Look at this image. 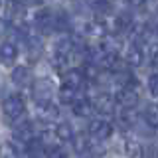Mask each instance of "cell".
I'll return each instance as SVG.
<instances>
[{
    "mask_svg": "<svg viewBox=\"0 0 158 158\" xmlns=\"http://www.w3.org/2000/svg\"><path fill=\"white\" fill-rule=\"evenodd\" d=\"M44 154H46V146H44L42 140L32 138L26 144V156L28 158H44Z\"/></svg>",
    "mask_w": 158,
    "mask_h": 158,
    "instance_id": "7c38bea8",
    "label": "cell"
},
{
    "mask_svg": "<svg viewBox=\"0 0 158 158\" xmlns=\"http://www.w3.org/2000/svg\"><path fill=\"white\" fill-rule=\"evenodd\" d=\"M59 111L56 105H52V103H44V105H38V117L42 118V121H53V118H57Z\"/></svg>",
    "mask_w": 158,
    "mask_h": 158,
    "instance_id": "5bb4252c",
    "label": "cell"
},
{
    "mask_svg": "<svg viewBox=\"0 0 158 158\" xmlns=\"http://www.w3.org/2000/svg\"><path fill=\"white\" fill-rule=\"evenodd\" d=\"M56 136L59 138V140H71L73 138V128L69 123H59V125L56 127Z\"/></svg>",
    "mask_w": 158,
    "mask_h": 158,
    "instance_id": "d6986e66",
    "label": "cell"
},
{
    "mask_svg": "<svg viewBox=\"0 0 158 158\" xmlns=\"http://www.w3.org/2000/svg\"><path fill=\"white\" fill-rule=\"evenodd\" d=\"M81 85H83V75H81V71L71 69V71H65V73H63V87L77 91Z\"/></svg>",
    "mask_w": 158,
    "mask_h": 158,
    "instance_id": "30bf717a",
    "label": "cell"
},
{
    "mask_svg": "<svg viewBox=\"0 0 158 158\" xmlns=\"http://www.w3.org/2000/svg\"><path fill=\"white\" fill-rule=\"evenodd\" d=\"M156 36H158V28H156Z\"/></svg>",
    "mask_w": 158,
    "mask_h": 158,
    "instance_id": "4dcf8cb0",
    "label": "cell"
},
{
    "mask_svg": "<svg viewBox=\"0 0 158 158\" xmlns=\"http://www.w3.org/2000/svg\"><path fill=\"white\" fill-rule=\"evenodd\" d=\"M36 26L42 30L44 34H48V32H52V30H56V26H53V12L49 8H42L40 12L36 14Z\"/></svg>",
    "mask_w": 158,
    "mask_h": 158,
    "instance_id": "8992f818",
    "label": "cell"
},
{
    "mask_svg": "<svg viewBox=\"0 0 158 158\" xmlns=\"http://www.w3.org/2000/svg\"><path fill=\"white\" fill-rule=\"evenodd\" d=\"M73 113L77 117H89L93 113V107L87 99H81V101H73Z\"/></svg>",
    "mask_w": 158,
    "mask_h": 158,
    "instance_id": "ac0fdd59",
    "label": "cell"
},
{
    "mask_svg": "<svg viewBox=\"0 0 158 158\" xmlns=\"http://www.w3.org/2000/svg\"><path fill=\"white\" fill-rule=\"evenodd\" d=\"M156 12H158V10H156Z\"/></svg>",
    "mask_w": 158,
    "mask_h": 158,
    "instance_id": "d6a6232c",
    "label": "cell"
},
{
    "mask_svg": "<svg viewBox=\"0 0 158 158\" xmlns=\"http://www.w3.org/2000/svg\"><path fill=\"white\" fill-rule=\"evenodd\" d=\"M48 158H67V154H65V150H63L61 146H53V148H49Z\"/></svg>",
    "mask_w": 158,
    "mask_h": 158,
    "instance_id": "d4e9b609",
    "label": "cell"
},
{
    "mask_svg": "<svg viewBox=\"0 0 158 158\" xmlns=\"http://www.w3.org/2000/svg\"><path fill=\"white\" fill-rule=\"evenodd\" d=\"M113 99H115V103H118L123 109H135L138 105V93H136L135 87H121Z\"/></svg>",
    "mask_w": 158,
    "mask_h": 158,
    "instance_id": "3957f363",
    "label": "cell"
},
{
    "mask_svg": "<svg viewBox=\"0 0 158 158\" xmlns=\"http://www.w3.org/2000/svg\"><path fill=\"white\" fill-rule=\"evenodd\" d=\"M12 81L16 83L18 87L30 85V83H32V73H30V69H28V67L20 65V67H16V69L12 71Z\"/></svg>",
    "mask_w": 158,
    "mask_h": 158,
    "instance_id": "8fae6325",
    "label": "cell"
},
{
    "mask_svg": "<svg viewBox=\"0 0 158 158\" xmlns=\"http://www.w3.org/2000/svg\"><path fill=\"white\" fill-rule=\"evenodd\" d=\"M10 32V22L6 18H0V36H6Z\"/></svg>",
    "mask_w": 158,
    "mask_h": 158,
    "instance_id": "4316f807",
    "label": "cell"
},
{
    "mask_svg": "<svg viewBox=\"0 0 158 158\" xmlns=\"http://www.w3.org/2000/svg\"><path fill=\"white\" fill-rule=\"evenodd\" d=\"M18 2H22L24 6H40L44 0H18Z\"/></svg>",
    "mask_w": 158,
    "mask_h": 158,
    "instance_id": "83f0119b",
    "label": "cell"
},
{
    "mask_svg": "<svg viewBox=\"0 0 158 158\" xmlns=\"http://www.w3.org/2000/svg\"><path fill=\"white\" fill-rule=\"evenodd\" d=\"M71 140H73V148H75V152H77V154H85V152L89 150V142H87L83 136L71 138Z\"/></svg>",
    "mask_w": 158,
    "mask_h": 158,
    "instance_id": "7402d4cb",
    "label": "cell"
},
{
    "mask_svg": "<svg viewBox=\"0 0 158 158\" xmlns=\"http://www.w3.org/2000/svg\"><path fill=\"white\" fill-rule=\"evenodd\" d=\"M125 152L128 158H144V150H142L138 140H127L125 142Z\"/></svg>",
    "mask_w": 158,
    "mask_h": 158,
    "instance_id": "e0dca14e",
    "label": "cell"
},
{
    "mask_svg": "<svg viewBox=\"0 0 158 158\" xmlns=\"http://www.w3.org/2000/svg\"><path fill=\"white\" fill-rule=\"evenodd\" d=\"M34 99H36L38 105H44V103H52V95H53V83L52 79L42 77L34 81Z\"/></svg>",
    "mask_w": 158,
    "mask_h": 158,
    "instance_id": "6da1fadb",
    "label": "cell"
},
{
    "mask_svg": "<svg viewBox=\"0 0 158 158\" xmlns=\"http://www.w3.org/2000/svg\"><path fill=\"white\" fill-rule=\"evenodd\" d=\"M117 118H118V125H123L125 128L136 125V113H135V109H121V111L117 113Z\"/></svg>",
    "mask_w": 158,
    "mask_h": 158,
    "instance_id": "2e32d148",
    "label": "cell"
},
{
    "mask_svg": "<svg viewBox=\"0 0 158 158\" xmlns=\"http://www.w3.org/2000/svg\"><path fill=\"white\" fill-rule=\"evenodd\" d=\"M148 154H150V158H158V148L150 146V148H148Z\"/></svg>",
    "mask_w": 158,
    "mask_h": 158,
    "instance_id": "f546056e",
    "label": "cell"
},
{
    "mask_svg": "<svg viewBox=\"0 0 158 158\" xmlns=\"http://www.w3.org/2000/svg\"><path fill=\"white\" fill-rule=\"evenodd\" d=\"M144 121H146L150 127L158 128V105H148V107H146V111H144Z\"/></svg>",
    "mask_w": 158,
    "mask_h": 158,
    "instance_id": "ffe728a7",
    "label": "cell"
},
{
    "mask_svg": "<svg viewBox=\"0 0 158 158\" xmlns=\"http://www.w3.org/2000/svg\"><path fill=\"white\" fill-rule=\"evenodd\" d=\"M131 6H135V8H140V6H144V2L146 0H127Z\"/></svg>",
    "mask_w": 158,
    "mask_h": 158,
    "instance_id": "f1b7e54d",
    "label": "cell"
},
{
    "mask_svg": "<svg viewBox=\"0 0 158 158\" xmlns=\"http://www.w3.org/2000/svg\"><path fill=\"white\" fill-rule=\"evenodd\" d=\"M6 12L16 24L26 18V6H24L22 2H18V0H8L6 2Z\"/></svg>",
    "mask_w": 158,
    "mask_h": 158,
    "instance_id": "ba28073f",
    "label": "cell"
},
{
    "mask_svg": "<svg viewBox=\"0 0 158 158\" xmlns=\"http://www.w3.org/2000/svg\"><path fill=\"white\" fill-rule=\"evenodd\" d=\"M111 2L109 0H93V10H95L97 14H101V16H105V14L111 12Z\"/></svg>",
    "mask_w": 158,
    "mask_h": 158,
    "instance_id": "44dd1931",
    "label": "cell"
},
{
    "mask_svg": "<svg viewBox=\"0 0 158 158\" xmlns=\"http://www.w3.org/2000/svg\"><path fill=\"white\" fill-rule=\"evenodd\" d=\"M34 138V128L28 125H18L16 128H14V140H18V142H24V144H28L30 140Z\"/></svg>",
    "mask_w": 158,
    "mask_h": 158,
    "instance_id": "4fadbf2b",
    "label": "cell"
},
{
    "mask_svg": "<svg viewBox=\"0 0 158 158\" xmlns=\"http://www.w3.org/2000/svg\"><path fill=\"white\" fill-rule=\"evenodd\" d=\"M132 26H135V16H132V12L123 10V12H118L115 16V28L118 32H128Z\"/></svg>",
    "mask_w": 158,
    "mask_h": 158,
    "instance_id": "9c48e42d",
    "label": "cell"
},
{
    "mask_svg": "<svg viewBox=\"0 0 158 158\" xmlns=\"http://www.w3.org/2000/svg\"><path fill=\"white\" fill-rule=\"evenodd\" d=\"M0 158H18V150L14 148V144L6 142V144H2V148H0Z\"/></svg>",
    "mask_w": 158,
    "mask_h": 158,
    "instance_id": "cb8c5ba5",
    "label": "cell"
},
{
    "mask_svg": "<svg viewBox=\"0 0 158 158\" xmlns=\"http://www.w3.org/2000/svg\"><path fill=\"white\" fill-rule=\"evenodd\" d=\"M89 135L93 138H97L99 142H103L113 135V127L107 121H103V118H97V121H91V125H89Z\"/></svg>",
    "mask_w": 158,
    "mask_h": 158,
    "instance_id": "277c9868",
    "label": "cell"
},
{
    "mask_svg": "<svg viewBox=\"0 0 158 158\" xmlns=\"http://www.w3.org/2000/svg\"><path fill=\"white\" fill-rule=\"evenodd\" d=\"M16 56H18V49H16V46L14 44H2L0 46V61L2 63H6V65H10V63L16 59Z\"/></svg>",
    "mask_w": 158,
    "mask_h": 158,
    "instance_id": "9a60e30c",
    "label": "cell"
},
{
    "mask_svg": "<svg viewBox=\"0 0 158 158\" xmlns=\"http://www.w3.org/2000/svg\"><path fill=\"white\" fill-rule=\"evenodd\" d=\"M24 109H26V105H24V99L20 95H10L2 103V113L8 118H12V121L24 115Z\"/></svg>",
    "mask_w": 158,
    "mask_h": 158,
    "instance_id": "7a4b0ae2",
    "label": "cell"
},
{
    "mask_svg": "<svg viewBox=\"0 0 158 158\" xmlns=\"http://www.w3.org/2000/svg\"><path fill=\"white\" fill-rule=\"evenodd\" d=\"M59 101L61 103H73L75 101V91H73V89H67V87H61L59 89Z\"/></svg>",
    "mask_w": 158,
    "mask_h": 158,
    "instance_id": "603a6c76",
    "label": "cell"
},
{
    "mask_svg": "<svg viewBox=\"0 0 158 158\" xmlns=\"http://www.w3.org/2000/svg\"><path fill=\"white\" fill-rule=\"evenodd\" d=\"M0 4H2V0H0Z\"/></svg>",
    "mask_w": 158,
    "mask_h": 158,
    "instance_id": "1f68e13d",
    "label": "cell"
},
{
    "mask_svg": "<svg viewBox=\"0 0 158 158\" xmlns=\"http://www.w3.org/2000/svg\"><path fill=\"white\" fill-rule=\"evenodd\" d=\"M148 91H150L154 97H158V75H152L148 79Z\"/></svg>",
    "mask_w": 158,
    "mask_h": 158,
    "instance_id": "484cf974",
    "label": "cell"
},
{
    "mask_svg": "<svg viewBox=\"0 0 158 158\" xmlns=\"http://www.w3.org/2000/svg\"><path fill=\"white\" fill-rule=\"evenodd\" d=\"M91 107H93V111L101 113V115H113V111H115V99L109 93H99L95 97V101L91 103Z\"/></svg>",
    "mask_w": 158,
    "mask_h": 158,
    "instance_id": "5b68a950",
    "label": "cell"
},
{
    "mask_svg": "<svg viewBox=\"0 0 158 158\" xmlns=\"http://www.w3.org/2000/svg\"><path fill=\"white\" fill-rule=\"evenodd\" d=\"M144 63V53L138 46H131L125 56V65L127 67H140Z\"/></svg>",
    "mask_w": 158,
    "mask_h": 158,
    "instance_id": "52a82bcc",
    "label": "cell"
}]
</instances>
